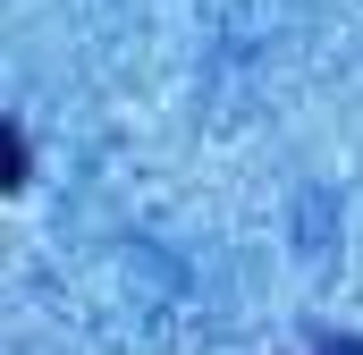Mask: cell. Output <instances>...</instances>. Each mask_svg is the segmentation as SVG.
Here are the masks:
<instances>
[{
    "mask_svg": "<svg viewBox=\"0 0 363 355\" xmlns=\"http://www.w3.org/2000/svg\"><path fill=\"white\" fill-rule=\"evenodd\" d=\"M321 355H363V347H355V339H347V347H321Z\"/></svg>",
    "mask_w": 363,
    "mask_h": 355,
    "instance_id": "7a4b0ae2",
    "label": "cell"
},
{
    "mask_svg": "<svg viewBox=\"0 0 363 355\" xmlns=\"http://www.w3.org/2000/svg\"><path fill=\"white\" fill-rule=\"evenodd\" d=\"M26 170H34V144H26V127H9V186H26Z\"/></svg>",
    "mask_w": 363,
    "mask_h": 355,
    "instance_id": "6da1fadb",
    "label": "cell"
}]
</instances>
